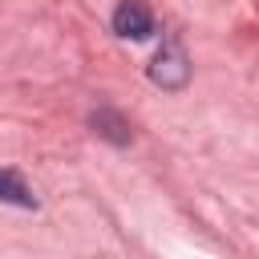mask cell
<instances>
[{
	"label": "cell",
	"mask_w": 259,
	"mask_h": 259,
	"mask_svg": "<svg viewBox=\"0 0 259 259\" xmlns=\"http://www.w3.org/2000/svg\"><path fill=\"white\" fill-rule=\"evenodd\" d=\"M150 81L154 85H162V89H182L186 81H190V57L182 53V45H162L158 49V57H154V65H150Z\"/></svg>",
	"instance_id": "6da1fadb"
},
{
	"label": "cell",
	"mask_w": 259,
	"mask_h": 259,
	"mask_svg": "<svg viewBox=\"0 0 259 259\" xmlns=\"http://www.w3.org/2000/svg\"><path fill=\"white\" fill-rule=\"evenodd\" d=\"M113 32L125 36V40H146L154 32V12L142 0H121L113 8Z\"/></svg>",
	"instance_id": "7a4b0ae2"
},
{
	"label": "cell",
	"mask_w": 259,
	"mask_h": 259,
	"mask_svg": "<svg viewBox=\"0 0 259 259\" xmlns=\"http://www.w3.org/2000/svg\"><path fill=\"white\" fill-rule=\"evenodd\" d=\"M0 202H12V206L32 210V206H36V194L28 190V182H24L16 170H0Z\"/></svg>",
	"instance_id": "3957f363"
},
{
	"label": "cell",
	"mask_w": 259,
	"mask_h": 259,
	"mask_svg": "<svg viewBox=\"0 0 259 259\" xmlns=\"http://www.w3.org/2000/svg\"><path fill=\"white\" fill-rule=\"evenodd\" d=\"M93 130H97L105 142H113V146H125V142H130V125H125L113 109H97V113H93Z\"/></svg>",
	"instance_id": "277c9868"
}]
</instances>
